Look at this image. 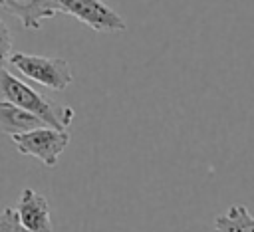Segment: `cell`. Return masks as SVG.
<instances>
[{
	"instance_id": "1",
	"label": "cell",
	"mask_w": 254,
	"mask_h": 232,
	"mask_svg": "<svg viewBox=\"0 0 254 232\" xmlns=\"http://www.w3.org/2000/svg\"><path fill=\"white\" fill-rule=\"evenodd\" d=\"M0 97L4 101H10L30 111L32 115L42 119L46 125L60 129V131H67L75 115L69 105H62V103H56L54 99L44 97L42 93L32 89L28 83L12 75L6 67H0Z\"/></svg>"
},
{
	"instance_id": "2",
	"label": "cell",
	"mask_w": 254,
	"mask_h": 232,
	"mask_svg": "<svg viewBox=\"0 0 254 232\" xmlns=\"http://www.w3.org/2000/svg\"><path fill=\"white\" fill-rule=\"evenodd\" d=\"M8 61L24 77H28L48 89H54V91H64L73 81L71 67H69L67 59H64V58H48V56L14 52V54H10Z\"/></svg>"
},
{
	"instance_id": "3",
	"label": "cell",
	"mask_w": 254,
	"mask_h": 232,
	"mask_svg": "<svg viewBox=\"0 0 254 232\" xmlns=\"http://www.w3.org/2000/svg\"><path fill=\"white\" fill-rule=\"evenodd\" d=\"M12 143L22 155L36 157L46 167H56L58 157L69 143V133L44 125L28 133L12 135Z\"/></svg>"
},
{
	"instance_id": "4",
	"label": "cell",
	"mask_w": 254,
	"mask_h": 232,
	"mask_svg": "<svg viewBox=\"0 0 254 232\" xmlns=\"http://www.w3.org/2000/svg\"><path fill=\"white\" fill-rule=\"evenodd\" d=\"M64 14H71L93 32L119 34L127 30L125 20L103 0H58Z\"/></svg>"
},
{
	"instance_id": "5",
	"label": "cell",
	"mask_w": 254,
	"mask_h": 232,
	"mask_svg": "<svg viewBox=\"0 0 254 232\" xmlns=\"http://www.w3.org/2000/svg\"><path fill=\"white\" fill-rule=\"evenodd\" d=\"M16 216L20 224L28 232H54L50 204L44 194L36 192L34 188H24L20 200L16 204Z\"/></svg>"
},
{
	"instance_id": "6",
	"label": "cell",
	"mask_w": 254,
	"mask_h": 232,
	"mask_svg": "<svg viewBox=\"0 0 254 232\" xmlns=\"http://www.w3.org/2000/svg\"><path fill=\"white\" fill-rule=\"evenodd\" d=\"M0 8L16 16L26 30H40L42 20L64 14L58 0H0Z\"/></svg>"
},
{
	"instance_id": "7",
	"label": "cell",
	"mask_w": 254,
	"mask_h": 232,
	"mask_svg": "<svg viewBox=\"0 0 254 232\" xmlns=\"http://www.w3.org/2000/svg\"><path fill=\"white\" fill-rule=\"evenodd\" d=\"M46 123L42 119H38L36 115H32L30 111L10 103V101H0V129L6 135H20V133H28L32 129L44 127ZM50 127V125H48Z\"/></svg>"
},
{
	"instance_id": "8",
	"label": "cell",
	"mask_w": 254,
	"mask_h": 232,
	"mask_svg": "<svg viewBox=\"0 0 254 232\" xmlns=\"http://www.w3.org/2000/svg\"><path fill=\"white\" fill-rule=\"evenodd\" d=\"M212 232H254V216L244 204H232L214 218Z\"/></svg>"
},
{
	"instance_id": "9",
	"label": "cell",
	"mask_w": 254,
	"mask_h": 232,
	"mask_svg": "<svg viewBox=\"0 0 254 232\" xmlns=\"http://www.w3.org/2000/svg\"><path fill=\"white\" fill-rule=\"evenodd\" d=\"M0 232H28L20 224L16 210L12 206H6L4 210H0Z\"/></svg>"
},
{
	"instance_id": "10",
	"label": "cell",
	"mask_w": 254,
	"mask_h": 232,
	"mask_svg": "<svg viewBox=\"0 0 254 232\" xmlns=\"http://www.w3.org/2000/svg\"><path fill=\"white\" fill-rule=\"evenodd\" d=\"M10 54H12V34L10 28L0 20V67H4Z\"/></svg>"
}]
</instances>
